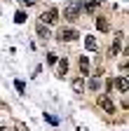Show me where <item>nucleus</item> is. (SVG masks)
<instances>
[{
	"mask_svg": "<svg viewBox=\"0 0 129 131\" xmlns=\"http://www.w3.org/2000/svg\"><path fill=\"white\" fill-rule=\"evenodd\" d=\"M47 61H49V63H56L59 59H56V54H47Z\"/></svg>",
	"mask_w": 129,
	"mask_h": 131,
	"instance_id": "obj_16",
	"label": "nucleus"
},
{
	"mask_svg": "<svg viewBox=\"0 0 129 131\" xmlns=\"http://www.w3.org/2000/svg\"><path fill=\"white\" fill-rule=\"evenodd\" d=\"M35 30H38V35H40V38H45V40L49 38V30H47V26H45V24H38V28H35Z\"/></svg>",
	"mask_w": 129,
	"mask_h": 131,
	"instance_id": "obj_13",
	"label": "nucleus"
},
{
	"mask_svg": "<svg viewBox=\"0 0 129 131\" xmlns=\"http://www.w3.org/2000/svg\"><path fill=\"white\" fill-rule=\"evenodd\" d=\"M26 19H28V16H26L24 12H17V16H14V21H17V24H24Z\"/></svg>",
	"mask_w": 129,
	"mask_h": 131,
	"instance_id": "obj_15",
	"label": "nucleus"
},
{
	"mask_svg": "<svg viewBox=\"0 0 129 131\" xmlns=\"http://www.w3.org/2000/svg\"><path fill=\"white\" fill-rule=\"evenodd\" d=\"M42 24H56L59 21V9H54V7H49L47 12H42Z\"/></svg>",
	"mask_w": 129,
	"mask_h": 131,
	"instance_id": "obj_3",
	"label": "nucleus"
},
{
	"mask_svg": "<svg viewBox=\"0 0 129 131\" xmlns=\"http://www.w3.org/2000/svg\"><path fill=\"white\" fill-rule=\"evenodd\" d=\"M120 47H122V33H117V35H115V42H113V47H110V56H117Z\"/></svg>",
	"mask_w": 129,
	"mask_h": 131,
	"instance_id": "obj_6",
	"label": "nucleus"
},
{
	"mask_svg": "<svg viewBox=\"0 0 129 131\" xmlns=\"http://www.w3.org/2000/svg\"><path fill=\"white\" fill-rule=\"evenodd\" d=\"M21 5H26V7H31V5H35V0H19Z\"/></svg>",
	"mask_w": 129,
	"mask_h": 131,
	"instance_id": "obj_17",
	"label": "nucleus"
},
{
	"mask_svg": "<svg viewBox=\"0 0 129 131\" xmlns=\"http://www.w3.org/2000/svg\"><path fill=\"white\" fill-rule=\"evenodd\" d=\"M99 105H101L106 112H115V110H117V108H115V103H113L108 96H99Z\"/></svg>",
	"mask_w": 129,
	"mask_h": 131,
	"instance_id": "obj_4",
	"label": "nucleus"
},
{
	"mask_svg": "<svg viewBox=\"0 0 129 131\" xmlns=\"http://www.w3.org/2000/svg\"><path fill=\"white\" fill-rule=\"evenodd\" d=\"M99 5H101V0H87V3L82 5V9H85V12H89V14H94L96 9H99Z\"/></svg>",
	"mask_w": 129,
	"mask_h": 131,
	"instance_id": "obj_5",
	"label": "nucleus"
},
{
	"mask_svg": "<svg viewBox=\"0 0 129 131\" xmlns=\"http://www.w3.org/2000/svg\"><path fill=\"white\" fill-rule=\"evenodd\" d=\"M85 47L89 49V52H96V49H99V45H96V40H94L92 35H87V38H85Z\"/></svg>",
	"mask_w": 129,
	"mask_h": 131,
	"instance_id": "obj_11",
	"label": "nucleus"
},
{
	"mask_svg": "<svg viewBox=\"0 0 129 131\" xmlns=\"http://www.w3.org/2000/svg\"><path fill=\"white\" fill-rule=\"evenodd\" d=\"M0 131H7V124H5L3 119H0Z\"/></svg>",
	"mask_w": 129,
	"mask_h": 131,
	"instance_id": "obj_18",
	"label": "nucleus"
},
{
	"mask_svg": "<svg viewBox=\"0 0 129 131\" xmlns=\"http://www.w3.org/2000/svg\"><path fill=\"white\" fill-rule=\"evenodd\" d=\"M71 87H73L75 94H82V91H85V82H82V77H75V80L71 82Z\"/></svg>",
	"mask_w": 129,
	"mask_h": 131,
	"instance_id": "obj_8",
	"label": "nucleus"
},
{
	"mask_svg": "<svg viewBox=\"0 0 129 131\" xmlns=\"http://www.w3.org/2000/svg\"><path fill=\"white\" fill-rule=\"evenodd\" d=\"M96 28H99L101 33H106V30L110 28V24H108V19H103V16H99V19H96Z\"/></svg>",
	"mask_w": 129,
	"mask_h": 131,
	"instance_id": "obj_10",
	"label": "nucleus"
},
{
	"mask_svg": "<svg viewBox=\"0 0 129 131\" xmlns=\"http://www.w3.org/2000/svg\"><path fill=\"white\" fill-rule=\"evenodd\" d=\"M80 75H89V59L80 56Z\"/></svg>",
	"mask_w": 129,
	"mask_h": 131,
	"instance_id": "obj_9",
	"label": "nucleus"
},
{
	"mask_svg": "<svg viewBox=\"0 0 129 131\" xmlns=\"http://www.w3.org/2000/svg\"><path fill=\"white\" fill-rule=\"evenodd\" d=\"M56 63H59V77H63V75L68 73V61L61 59V61H56Z\"/></svg>",
	"mask_w": 129,
	"mask_h": 131,
	"instance_id": "obj_12",
	"label": "nucleus"
},
{
	"mask_svg": "<svg viewBox=\"0 0 129 131\" xmlns=\"http://www.w3.org/2000/svg\"><path fill=\"white\" fill-rule=\"evenodd\" d=\"M80 12H82V3H80V0H71V3L63 5V19L77 21L80 19Z\"/></svg>",
	"mask_w": 129,
	"mask_h": 131,
	"instance_id": "obj_1",
	"label": "nucleus"
},
{
	"mask_svg": "<svg viewBox=\"0 0 129 131\" xmlns=\"http://www.w3.org/2000/svg\"><path fill=\"white\" fill-rule=\"evenodd\" d=\"M99 87H101V80H99V77H94V80L89 82V89H92V91H99Z\"/></svg>",
	"mask_w": 129,
	"mask_h": 131,
	"instance_id": "obj_14",
	"label": "nucleus"
},
{
	"mask_svg": "<svg viewBox=\"0 0 129 131\" xmlns=\"http://www.w3.org/2000/svg\"><path fill=\"white\" fill-rule=\"evenodd\" d=\"M115 87H117L122 94H127V89H129V82H127V77H124V75H120V77L115 80Z\"/></svg>",
	"mask_w": 129,
	"mask_h": 131,
	"instance_id": "obj_7",
	"label": "nucleus"
},
{
	"mask_svg": "<svg viewBox=\"0 0 129 131\" xmlns=\"http://www.w3.org/2000/svg\"><path fill=\"white\" fill-rule=\"evenodd\" d=\"M12 131H21V129H12Z\"/></svg>",
	"mask_w": 129,
	"mask_h": 131,
	"instance_id": "obj_19",
	"label": "nucleus"
},
{
	"mask_svg": "<svg viewBox=\"0 0 129 131\" xmlns=\"http://www.w3.org/2000/svg\"><path fill=\"white\" fill-rule=\"evenodd\" d=\"M80 38V33L75 30V28H61L59 30V40L63 42V40H66V42H73V40H77Z\"/></svg>",
	"mask_w": 129,
	"mask_h": 131,
	"instance_id": "obj_2",
	"label": "nucleus"
}]
</instances>
